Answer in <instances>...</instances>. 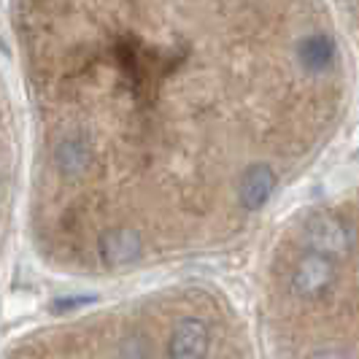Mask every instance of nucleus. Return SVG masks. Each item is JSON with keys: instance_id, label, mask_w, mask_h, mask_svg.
Returning a JSON list of instances; mask_svg holds the SVG:
<instances>
[{"instance_id": "obj_2", "label": "nucleus", "mask_w": 359, "mask_h": 359, "mask_svg": "<svg viewBox=\"0 0 359 359\" xmlns=\"http://www.w3.org/2000/svg\"><path fill=\"white\" fill-rule=\"evenodd\" d=\"M335 281V265H332V257L319 252H311L297 265L294 276H292V292L297 297H306V300H313L324 294L330 284Z\"/></svg>"}, {"instance_id": "obj_7", "label": "nucleus", "mask_w": 359, "mask_h": 359, "mask_svg": "<svg viewBox=\"0 0 359 359\" xmlns=\"http://www.w3.org/2000/svg\"><path fill=\"white\" fill-rule=\"evenodd\" d=\"M57 168L65 173V176H79L84 173V168L90 165V149L81 141H62L57 146Z\"/></svg>"}, {"instance_id": "obj_3", "label": "nucleus", "mask_w": 359, "mask_h": 359, "mask_svg": "<svg viewBox=\"0 0 359 359\" xmlns=\"http://www.w3.org/2000/svg\"><path fill=\"white\" fill-rule=\"evenodd\" d=\"M273 189H276V173L268 165H252L241 179L238 195H241V203L246 211H259L270 200Z\"/></svg>"}, {"instance_id": "obj_6", "label": "nucleus", "mask_w": 359, "mask_h": 359, "mask_svg": "<svg viewBox=\"0 0 359 359\" xmlns=\"http://www.w3.org/2000/svg\"><path fill=\"white\" fill-rule=\"evenodd\" d=\"M297 57H300V62L306 65L308 71H327L332 65V60H335V41L327 36H308L300 41Z\"/></svg>"}, {"instance_id": "obj_5", "label": "nucleus", "mask_w": 359, "mask_h": 359, "mask_svg": "<svg viewBox=\"0 0 359 359\" xmlns=\"http://www.w3.org/2000/svg\"><path fill=\"white\" fill-rule=\"evenodd\" d=\"M100 257L111 268L135 262L141 257V235L133 230H111L100 238Z\"/></svg>"}, {"instance_id": "obj_4", "label": "nucleus", "mask_w": 359, "mask_h": 359, "mask_svg": "<svg viewBox=\"0 0 359 359\" xmlns=\"http://www.w3.org/2000/svg\"><path fill=\"white\" fill-rule=\"evenodd\" d=\"M208 351V330L200 319H181L170 338V357L195 359Z\"/></svg>"}, {"instance_id": "obj_8", "label": "nucleus", "mask_w": 359, "mask_h": 359, "mask_svg": "<svg viewBox=\"0 0 359 359\" xmlns=\"http://www.w3.org/2000/svg\"><path fill=\"white\" fill-rule=\"evenodd\" d=\"M84 303H92V297H76V300H60V303H54L52 311L57 313H62V311H71L76 306H84Z\"/></svg>"}, {"instance_id": "obj_1", "label": "nucleus", "mask_w": 359, "mask_h": 359, "mask_svg": "<svg viewBox=\"0 0 359 359\" xmlns=\"http://www.w3.org/2000/svg\"><path fill=\"white\" fill-rule=\"evenodd\" d=\"M306 241L311 252L338 257L351 252V230L348 224L332 214H313L306 224Z\"/></svg>"}]
</instances>
